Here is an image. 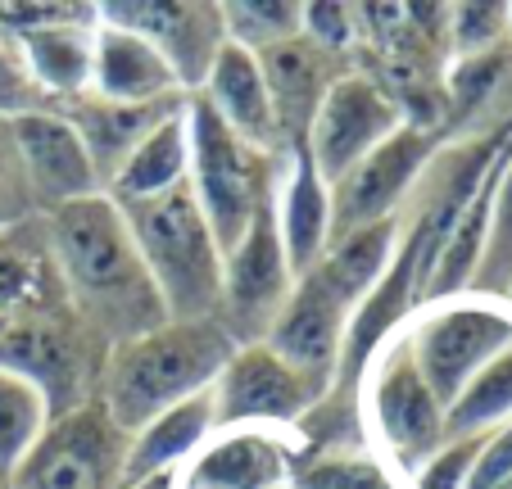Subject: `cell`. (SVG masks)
Returning a JSON list of instances; mask_svg holds the SVG:
<instances>
[{
    "label": "cell",
    "mask_w": 512,
    "mask_h": 489,
    "mask_svg": "<svg viewBox=\"0 0 512 489\" xmlns=\"http://www.w3.org/2000/svg\"><path fill=\"white\" fill-rule=\"evenodd\" d=\"M46 245L68 313L105 349L168 322L164 299L109 195H87L46 213Z\"/></svg>",
    "instance_id": "cell-1"
},
{
    "label": "cell",
    "mask_w": 512,
    "mask_h": 489,
    "mask_svg": "<svg viewBox=\"0 0 512 489\" xmlns=\"http://www.w3.org/2000/svg\"><path fill=\"white\" fill-rule=\"evenodd\" d=\"M232 354L236 345L218 322H164L145 336L109 345L100 363L96 399L109 422L132 440L168 408L213 390Z\"/></svg>",
    "instance_id": "cell-2"
},
{
    "label": "cell",
    "mask_w": 512,
    "mask_h": 489,
    "mask_svg": "<svg viewBox=\"0 0 512 489\" xmlns=\"http://www.w3.org/2000/svg\"><path fill=\"white\" fill-rule=\"evenodd\" d=\"M114 209L123 213L127 236L164 299L168 322H218L223 254L213 245L191 182H177L173 191L150 195V200L114 204Z\"/></svg>",
    "instance_id": "cell-3"
},
{
    "label": "cell",
    "mask_w": 512,
    "mask_h": 489,
    "mask_svg": "<svg viewBox=\"0 0 512 489\" xmlns=\"http://www.w3.org/2000/svg\"><path fill=\"white\" fill-rule=\"evenodd\" d=\"M186 182H191V195L200 204L204 222L213 231V245L218 254H232L245 240L254 213L263 204H272V186H277L281 159L272 154L250 150L245 141H236L218 114L204 105L200 91L186 96Z\"/></svg>",
    "instance_id": "cell-4"
},
{
    "label": "cell",
    "mask_w": 512,
    "mask_h": 489,
    "mask_svg": "<svg viewBox=\"0 0 512 489\" xmlns=\"http://www.w3.org/2000/svg\"><path fill=\"white\" fill-rule=\"evenodd\" d=\"M105 354L109 349L87 326L59 308H37V313L14 317L0 336V367L37 385L50 417H64L87 399H96Z\"/></svg>",
    "instance_id": "cell-5"
},
{
    "label": "cell",
    "mask_w": 512,
    "mask_h": 489,
    "mask_svg": "<svg viewBox=\"0 0 512 489\" xmlns=\"http://www.w3.org/2000/svg\"><path fill=\"white\" fill-rule=\"evenodd\" d=\"M127 435L109 422L100 399L50 417L41 440L10 476V489H123Z\"/></svg>",
    "instance_id": "cell-6"
},
{
    "label": "cell",
    "mask_w": 512,
    "mask_h": 489,
    "mask_svg": "<svg viewBox=\"0 0 512 489\" xmlns=\"http://www.w3.org/2000/svg\"><path fill=\"white\" fill-rule=\"evenodd\" d=\"M435 141H440V132H422V127L404 123L372 154H363L327 191V240H340L358 227H372V222L399 218V204L408 200L422 168L431 163Z\"/></svg>",
    "instance_id": "cell-7"
},
{
    "label": "cell",
    "mask_w": 512,
    "mask_h": 489,
    "mask_svg": "<svg viewBox=\"0 0 512 489\" xmlns=\"http://www.w3.org/2000/svg\"><path fill=\"white\" fill-rule=\"evenodd\" d=\"M290 286V263L281 250V231H277V209L263 204L254 213L245 240L223 259V299H218V326L232 336L236 349L263 345L268 326L277 322L281 304H286Z\"/></svg>",
    "instance_id": "cell-8"
},
{
    "label": "cell",
    "mask_w": 512,
    "mask_h": 489,
    "mask_svg": "<svg viewBox=\"0 0 512 489\" xmlns=\"http://www.w3.org/2000/svg\"><path fill=\"white\" fill-rule=\"evenodd\" d=\"M100 23L155 46L186 96L204 87L218 50L227 46L223 5H200V0H114L100 5Z\"/></svg>",
    "instance_id": "cell-9"
},
{
    "label": "cell",
    "mask_w": 512,
    "mask_h": 489,
    "mask_svg": "<svg viewBox=\"0 0 512 489\" xmlns=\"http://www.w3.org/2000/svg\"><path fill=\"white\" fill-rule=\"evenodd\" d=\"M399 127H404V114H399V105L386 96V87H381L372 73H358L354 68V73H345L336 87L327 91V100H322L318 118H313V127H309L304 150H309L322 186L331 191L363 154H372L390 132H399Z\"/></svg>",
    "instance_id": "cell-10"
},
{
    "label": "cell",
    "mask_w": 512,
    "mask_h": 489,
    "mask_svg": "<svg viewBox=\"0 0 512 489\" xmlns=\"http://www.w3.org/2000/svg\"><path fill=\"white\" fill-rule=\"evenodd\" d=\"M345 326H349V304L318 272H304V277H295V286H290L277 322L268 326L263 349H272V354L322 399V394L331 390V381H336Z\"/></svg>",
    "instance_id": "cell-11"
},
{
    "label": "cell",
    "mask_w": 512,
    "mask_h": 489,
    "mask_svg": "<svg viewBox=\"0 0 512 489\" xmlns=\"http://www.w3.org/2000/svg\"><path fill=\"white\" fill-rule=\"evenodd\" d=\"M254 64H259L263 91H268L272 118H277L281 154H290L295 145L309 141V127H313V118H318L327 91L336 87L345 73H354L349 55L327 50L322 41L304 37V32L277 41V46L254 50Z\"/></svg>",
    "instance_id": "cell-12"
},
{
    "label": "cell",
    "mask_w": 512,
    "mask_h": 489,
    "mask_svg": "<svg viewBox=\"0 0 512 489\" xmlns=\"http://www.w3.org/2000/svg\"><path fill=\"white\" fill-rule=\"evenodd\" d=\"M408 345H413V363L426 390L435 394L440 408H449L463 394V385L512 345V322L494 308H445L431 322H422V331Z\"/></svg>",
    "instance_id": "cell-13"
},
{
    "label": "cell",
    "mask_w": 512,
    "mask_h": 489,
    "mask_svg": "<svg viewBox=\"0 0 512 489\" xmlns=\"http://www.w3.org/2000/svg\"><path fill=\"white\" fill-rule=\"evenodd\" d=\"M209 399H213V426H245V422L290 426L300 422L304 413H313L318 394L290 372L272 349L245 345L227 358Z\"/></svg>",
    "instance_id": "cell-14"
},
{
    "label": "cell",
    "mask_w": 512,
    "mask_h": 489,
    "mask_svg": "<svg viewBox=\"0 0 512 489\" xmlns=\"http://www.w3.org/2000/svg\"><path fill=\"white\" fill-rule=\"evenodd\" d=\"M14 145H19V163L28 177L32 209L55 213L64 204H78L87 195H105L96 182L87 150H82L78 132L64 114H46V109H28V114L10 118Z\"/></svg>",
    "instance_id": "cell-15"
},
{
    "label": "cell",
    "mask_w": 512,
    "mask_h": 489,
    "mask_svg": "<svg viewBox=\"0 0 512 489\" xmlns=\"http://www.w3.org/2000/svg\"><path fill=\"white\" fill-rule=\"evenodd\" d=\"M372 417H377L381 435L404 471H417L445 444V408L426 390L408 340H399L381 363L377 385H372Z\"/></svg>",
    "instance_id": "cell-16"
},
{
    "label": "cell",
    "mask_w": 512,
    "mask_h": 489,
    "mask_svg": "<svg viewBox=\"0 0 512 489\" xmlns=\"http://www.w3.org/2000/svg\"><path fill=\"white\" fill-rule=\"evenodd\" d=\"M182 105H186V96L155 100V105H114V100H100L91 91L64 100V118L73 123L91 168H96L100 191L114 182L118 168L132 159V150L145 136L155 132V127H164L173 114H182Z\"/></svg>",
    "instance_id": "cell-17"
},
{
    "label": "cell",
    "mask_w": 512,
    "mask_h": 489,
    "mask_svg": "<svg viewBox=\"0 0 512 489\" xmlns=\"http://www.w3.org/2000/svg\"><path fill=\"white\" fill-rule=\"evenodd\" d=\"M204 105L218 114V123L245 141L250 150L259 154H272L281 159V136H277V118H272V105H268V91H263V77H259V64H254L250 50L232 46L227 41L213 59L209 77L200 87Z\"/></svg>",
    "instance_id": "cell-18"
},
{
    "label": "cell",
    "mask_w": 512,
    "mask_h": 489,
    "mask_svg": "<svg viewBox=\"0 0 512 489\" xmlns=\"http://www.w3.org/2000/svg\"><path fill=\"white\" fill-rule=\"evenodd\" d=\"M91 96L114 100V105H155V100L186 96L177 87L173 68L159 59L155 46L123 28H96V55H91Z\"/></svg>",
    "instance_id": "cell-19"
},
{
    "label": "cell",
    "mask_w": 512,
    "mask_h": 489,
    "mask_svg": "<svg viewBox=\"0 0 512 489\" xmlns=\"http://www.w3.org/2000/svg\"><path fill=\"white\" fill-rule=\"evenodd\" d=\"M508 159H512V132H508V141L499 145V154L490 159V168L481 173V182H476L472 200L463 204L458 222L449 227L445 245H440V259H435V268H431V281H426L422 304H440V299L467 290V281H472V272H476V259H481V240H485V222H490L494 186H499V173H503V163Z\"/></svg>",
    "instance_id": "cell-20"
},
{
    "label": "cell",
    "mask_w": 512,
    "mask_h": 489,
    "mask_svg": "<svg viewBox=\"0 0 512 489\" xmlns=\"http://www.w3.org/2000/svg\"><path fill=\"white\" fill-rule=\"evenodd\" d=\"M96 19H73V23H50V28L19 32L23 64H28L32 82L59 100H73L91 91V55H96Z\"/></svg>",
    "instance_id": "cell-21"
},
{
    "label": "cell",
    "mask_w": 512,
    "mask_h": 489,
    "mask_svg": "<svg viewBox=\"0 0 512 489\" xmlns=\"http://www.w3.org/2000/svg\"><path fill=\"white\" fill-rule=\"evenodd\" d=\"M213 431V399L209 390L195 394V399L168 408L164 417L136 431L127 440V462H123V489L141 485V480L159 476V471H173V462H182L204 435Z\"/></svg>",
    "instance_id": "cell-22"
},
{
    "label": "cell",
    "mask_w": 512,
    "mask_h": 489,
    "mask_svg": "<svg viewBox=\"0 0 512 489\" xmlns=\"http://www.w3.org/2000/svg\"><path fill=\"white\" fill-rule=\"evenodd\" d=\"M395 236H399V218L372 222V227H358L340 240H327L322 259L313 263L309 272H318L349 308L363 304L372 286L386 277L390 259H395Z\"/></svg>",
    "instance_id": "cell-23"
},
{
    "label": "cell",
    "mask_w": 512,
    "mask_h": 489,
    "mask_svg": "<svg viewBox=\"0 0 512 489\" xmlns=\"http://www.w3.org/2000/svg\"><path fill=\"white\" fill-rule=\"evenodd\" d=\"M281 250H286L290 277H304L327 250V186L313 168L309 150H290V191H286V218L277 222Z\"/></svg>",
    "instance_id": "cell-24"
},
{
    "label": "cell",
    "mask_w": 512,
    "mask_h": 489,
    "mask_svg": "<svg viewBox=\"0 0 512 489\" xmlns=\"http://www.w3.org/2000/svg\"><path fill=\"white\" fill-rule=\"evenodd\" d=\"M290 471V453L272 435L218 440L191 471V489H277Z\"/></svg>",
    "instance_id": "cell-25"
},
{
    "label": "cell",
    "mask_w": 512,
    "mask_h": 489,
    "mask_svg": "<svg viewBox=\"0 0 512 489\" xmlns=\"http://www.w3.org/2000/svg\"><path fill=\"white\" fill-rule=\"evenodd\" d=\"M186 159H191V154H186V118L173 114L164 127H155V132L136 145L132 159H127L114 182L105 186V195L114 204L164 195V191H173L177 182H186Z\"/></svg>",
    "instance_id": "cell-26"
},
{
    "label": "cell",
    "mask_w": 512,
    "mask_h": 489,
    "mask_svg": "<svg viewBox=\"0 0 512 489\" xmlns=\"http://www.w3.org/2000/svg\"><path fill=\"white\" fill-rule=\"evenodd\" d=\"M28 227H5L0 231V317H23L37 308H55V263H50L46 236L32 240L23 236Z\"/></svg>",
    "instance_id": "cell-27"
},
{
    "label": "cell",
    "mask_w": 512,
    "mask_h": 489,
    "mask_svg": "<svg viewBox=\"0 0 512 489\" xmlns=\"http://www.w3.org/2000/svg\"><path fill=\"white\" fill-rule=\"evenodd\" d=\"M508 417H512V345L503 349L494 363H485L481 372L463 385V394L445 408V444L490 435V431H499Z\"/></svg>",
    "instance_id": "cell-28"
},
{
    "label": "cell",
    "mask_w": 512,
    "mask_h": 489,
    "mask_svg": "<svg viewBox=\"0 0 512 489\" xmlns=\"http://www.w3.org/2000/svg\"><path fill=\"white\" fill-rule=\"evenodd\" d=\"M46 422H50V408L37 385L0 367V480L5 485L19 471V462L32 453V444L41 440Z\"/></svg>",
    "instance_id": "cell-29"
},
{
    "label": "cell",
    "mask_w": 512,
    "mask_h": 489,
    "mask_svg": "<svg viewBox=\"0 0 512 489\" xmlns=\"http://www.w3.org/2000/svg\"><path fill=\"white\" fill-rule=\"evenodd\" d=\"M481 295H508L512 290V159L503 163L499 186H494V204H490V222H485V240H481V259L476 272L467 281Z\"/></svg>",
    "instance_id": "cell-30"
},
{
    "label": "cell",
    "mask_w": 512,
    "mask_h": 489,
    "mask_svg": "<svg viewBox=\"0 0 512 489\" xmlns=\"http://www.w3.org/2000/svg\"><path fill=\"white\" fill-rule=\"evenodd\" d=\"M223 28L227 41L241 50H263L277 41L304 32V5L295 0H241V5H223Z\"/></svg>",
    "instance_id": "cell-31"
},
{
    "label": "cell",
    "mask_w": 512,
    "mask_h": 489,
    "mask_svg": "<svg viewBox=\"0 0 512 489\" xmlns=\"http://www.w3.org/2000/svg\"><path fill=\"white\" fill-rule=\"evenodd\" d=\"M295 489H395L386 467L358 453H318L295 471Z\"/></svg>",
    "instance_id": "cell-32"
},
{
    "label": "cell",
    "mask_w": 512,
    "mask_h": 489,
    "mask_svg": "<svg viewBox=\"0 0 512 489\" xmlns=\"http://www.w3.org/2000/svg\"><path fill=\"white\" fill-rule=\"evenodd\" d=\"M481 444H485V435H476V440H449V444H440V449H435L431 458H426L422 467L413 471L417 489H467L476 458H481Z\"/></svg>",
    "instance_id": "cell-33"
},
{
    "label": "cell",
    "mask_w": 512,
    "mask_h": 489,
    "mask_svg": "<svg viewBox=\"0 0 512 489\" xmlns=\"http://www.w3.org/2000/svg\"><path fill=\"white\" fill-rule=\"evenodd\" d=\"M32 213V195H28V177L19 163V145H14L10 118H0V231L19 227Z\"/></svg>",
    "instance_id": "cell-34"
},
{
    "label": "cell",
    "mask_w": 512,
    "mask_h": 489,
    "mask_svg": "<svg viewBox=\"0 0 512 489\" xmlns=\"http://www.w3.org/2000/svg\"><path fill=\"white\" fill-rule=\"evenodd\" d=\"M503 5H454L449 10V32H454V46L463 55H490V46H499L503 37Z\"/></svg>",
    "instance_id": "cell-35"
},
{
    "label": "cell",
    "mask_w": 512,
    "mask_h": 489,
    "mask_svg": "<svg viewBox=\"0 0 512 489\" xmlns=\"http://www.w3.org/2000/svg\"><path fill=\"white\" fill-rule=\"evenodd\" d=\"M304 37L322 41L327 50L349 55V41H354V10H349V5H331V0L304 5Z\"/></svg>",
    "instance_id": "cell-36"
},
{
    "label": "cell",
    "mask_w": 512,
    "mask_h": 489,
    "mask_svg": "<svg viewBox=\"0 0 512 489\" xmlns=\"http://www.w3.org/2000/svg\"><path fill=\"white\" fill-rule=\"evenodd\" d=\"M512 471V417L499 426V431L485 435L481 444V458H476L472 467V480H467V489H494L503 476Z\"/></svg>",
    "instance_id": "cell-37"
},
{
    "label": "cell",
    "mask_w": 512,
    "mask_h": 489,
    "mask_svg": "<svg viewBox=\"0 0 512 489\" xmlns=\"http://www.w3.org/2000/svg\"><path fill=\"white\" fill-rule=\"evenodd\" d=\"M494 489H512V471H508V476H503V480H499V485H494Z\"/></svg>",
    "instance_id": "cell-38"
},
{
    "label": "cell",
    "mask_w": 512,
    "mask_h": 489,
    "mask_svg": "<svg viewBox=\"0 0 512 489\" xmlns=\"http://www.w3.org/2000/svg\"><path fill=\"white\" fill-rule=\"evenodd\" d=\"M5 326H10V317H0V336H5Z\"/></svg>",
    "instance_id": "cell-39"
},
{
    "label": "cell",
    "mask_w": 512,
    "mask_h": 489,
    "mask_svg": "<svg viewBox=\"0 0 512 489\" xmlns=\"http://www.w3.org/2000/svg\"><path fill=\"white\" fill-rule=\"evenodd\" d=\"M0 489H10V485H5V480H0Z\"/></svg>",
    "instance_id": "cell-40"
},
{
    "label": "cell",
    "mask_w": 512,
    "mask_h": 489,
    "mask_svg": "<svg viewBox=\"0 0 512 489\" xmlns=\"http://www.w3.org/2000/svg\"><path fill=\"white\" fill-rule=\"evenodd\" d=\"M508 299H512V290H508Z\"/></svg>",
    "instance_id": "cell-41"
},
{
    "label": "cell",
    "mask_w": 512,
    "mask_h": 489,
    "mask_svg": "<svg viewBox=\"0 0 512 489\" xmlns=\"http://www.w3.org/2000/svg\"><path fill=\"white\" fill-rule=\"evenodd\" d=\"M277 489H281V485H277Z\"/></svg>",
    "instance_id": "cell-42"
}]
</instances>
